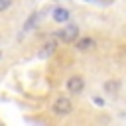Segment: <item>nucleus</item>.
I'll return each instance as SVG.
<instances>
[{"instance_id": "1", "label": "nucleus", "mask_w": 126, "mask_h": 126, "mask_svg": "<svg viewBox=\"0 0 126 126\" xmlns=\"http://www.w3.org/2000/svg\"><path fill=\"white\" fill-rule=\"evenodd\" d=\"M55 35H57L61 41H65V43H71V41H75V39L79 37V28H77V26H67V28L59 30Z\"/></svg>"}, {"instance_id": "2", "label": "nucleus", "mask_w": 126, "mask_h": 126, "mask_svg": "<svg viewBox=\"0 0 126 126\" xmlns=\"http://www.w3.org/2000/svg\"><path fill=\"white\" fill-rule=\"evenodd\" d=\"M71 110H73V104L67 96H59L53 102V112L55 114H71Z\"/></svg>"}, {"instance_id": "3", "label": "nucleus", "mask_w": 126, "mask_h": 126, "mask_svg": "<svg viewBox=\"0 0 126 126\" xmlns=\"http://www.w3.org/2000/svg\"><path fill=\"white\" fill-rule=\"evenodd\" d=\"M83 89H85V79H83L81 75H73V77L67 79V91H69V93L79 94Z\"/></svg>"}, {"instance_id": "4", "label": "nucleus", "mask_w": 126, "mask_h": 126, "mask_svg": "<svg viewBox=\"0 0 126 126\" xmlns=\"http://www.w3.org/2000/svg\"><path fill=\"white\" fill-rule=\"evenodd\" d=\"M94 45H96V43H94V39H93V37H81V39L75 43V47H77L79 51H91Z\"/></svg>"}, {"instance_id": "5", "label": "nucleus", "mask_w": 126, "mask_h": 126, "mask_svg": "<svg viewBox=\"0 0 126 126\" xmlns=\"http://www.w3.org/2000/svg\"><path fill=\"white\" fill-rule=\"evenodd\" d=\"M69 16H71V12H69L67 8H55V10H53V20H55L57 24L67 22V20H69Z\"/></svg>"}, {"instance_id": "6", "label": "nucleus", "mask_w": 126, "mask_h": 126, "mask_svg": "<svg viewBox=\"0 0 126 126\" xmlns=\"http://www.w3.org/2000/svg\"><path fill=\"white\" fill-rule=\"evenodd\" d=\"M55 47H57V43H55V41H47V43H45V45L39 49V57H41V59L49 57V55L55 51Z\"/></svg>"}, {"instance_id": "7", "label": "nucleus", "mask_w": 126, "mask_h": 126, "mask_svg": "<svg viewBox=\"0 0 126 126\" xmlns=\"http://www.w3.org/2000/svg\"><path fill=\"white\" fill-rule=\"evenodd\" d=\"M118 89H120V83H118V81H114V79H110V81H106V83H104V91H106L108 94L118 93Z\"/></svg>"}, {"instance_id": "8", "label": "nucleus", "mask_w": 126, "mask_h": 126, "mask_svg": "<svg viewBox=\"0 0 126 126\" xmlns=\"http://www.w3.org/2000/svg\"><path fill=\"white\" fill-rule=\"evenodd\" d=\"M37 20H39V14H37V12H33V14L26 20V24H24V32H30V28H33V26L37 24Z\"/></svg>"}, {"instance_id": "9", "label": "nucleus", "mask_w": 126, "mask_h": 126, "mask_svg": "<svg viewBox=\"0 0 126 126\" xmlns=\"http://www.w3.org/2000/svg\"><path fill=\"white\" fill-rule=\"evenodd\" d=\"M10 4H12V0H0V12L8 10V8H10Z\"/></svg>"}, {"instance_id": "10", "label": "nucleus", "mask_w": 126, "mask_h": 126, "mask_svg": "<svg viewBox=\"0 0 126 126\" xmlns=\"http://www.w3.org/2000/svg\"><path fill=\"white\" fill-rule=\"evenodd\" d=\"M0 55H2V53H0Z\"/></svg>"}]
</instances>
